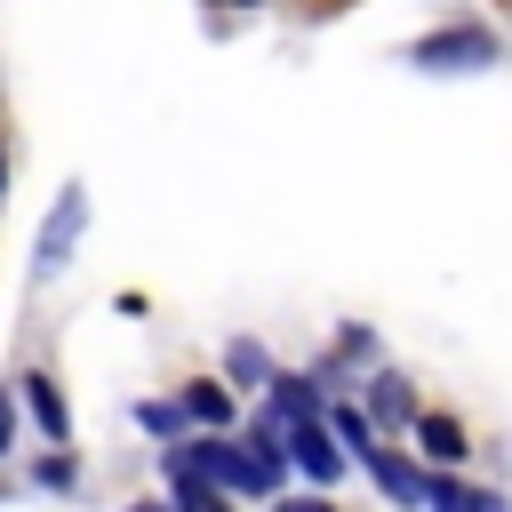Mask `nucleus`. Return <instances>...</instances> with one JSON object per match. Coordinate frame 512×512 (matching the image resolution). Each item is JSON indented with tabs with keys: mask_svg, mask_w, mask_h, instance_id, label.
Listing matches in <instances>:
<instances>
[{
	"mask_svg": "<svg viewBox=\"0 0 512 512\" xmlns=\"http://www.w3.org/2000/svg\"><path fill=\"white\" fill-rule=\"evenodd\" d=\"M32 480H40V488H72L80 472H72V456H40V472H32Z\"/></svg>",
	"mask_w": 512,
	"mask_h": 512,
	"instance_id": "2eb2a0df",
	"label": "nucleus"
},
{
	"mask_svg": "<svg viewBox=\"0 0 512 512\" xmlns=\"http://www.w3.org/2000/svg\"><path fill=\"white\" fill-rule=\"evenodd\" d=\"M328 424L344 432V448H352V456H368V448H376V440H368V416H360V408H328Z\"/></svg>",
	"mask_w": 512,
	"mask_h": 512,
	"instance_id": "4468645a",
	"label": "nucleus"
},
{
	"mask_svg": "<svg viewBox=\"0 0 512 512\" xmlns=\"http://www.w3.org/2000/svg\"><path fill=\"white\" fill-rule=\"evenodd\" d=\"M424 504H472V512H488V504H496V496H488V488H464V480H448V472H440V480H432V496H424Z\"/></svg>",
	"mask_w": 512,
	"mask_h": 512,
	"instance_id": "ddd939ff",
	"label": "nucleus"
},
{
	"mask_svg": "<svg viewBox=\"0 0 512 512\" xmlns=\"http://www.w3.org/2000/svg\"><path fill=\"white\" fill-rule=\"evenodd\" d=\"M368 416H376V424H416V400H408V384L376 368V376H368Z\"/></svg>",
	"mask_w": 512,
	"mask_h": 512,
	"instance_id": "0eeeda50",
	"label": "nucleus"
},
{
	"mask_svg": "<svg viewBox=\"0 0 512 512\" xmlns=\"http://www.w3.org/2000/svg\"><path fill=\"white\" fill-rule=\"evenodd\" d=\"M336 440H344V432L328 424V408H320V416H296V424H288V456H296V472L328 488V480L344 472V456H336Z\"/></svg>",
	"mask_w": 512,
	"mask_h": 512,
	"instance_id": "7ed1b4c3",
	"label": "nucleus"
},
{
	"mask_svg": "<svg viewBox=\"0 0 512 512\" xmlns=\"http://www.w3.org/2000/svg\"><path fill=\"white\" fill-rule=\"evenodd\" d=\"M8 440H16V400L0 392V456H8Z\"/></svg>",
	"mask_w": 512,
	"mask_h": 512,
	"instance_id": "dca6fc26",
	"label": "nucleus"
},
{
	"mask_svg": "<svg viewBox=\"0 0 512 512\" xmlns=\"http://www.w3.org/2000/svg\"><path fill=\"white\" fill-rule=\"evenodd\" d=\"M0 184H8V160H0Z\"/></svg>",
	"mask_w": 512,
	"mask_h": 512,
	"instance_id": "a211bd4d",
	"label": "nucleus"
},
{
	"mask_svg": "<svg viewBox=\"0 0 512 512\" xmlns=\"http://www.w3.org/2000/svg\"><path fill=\"white\" fill-rule=\"evenodd\" d=\"M136 424H144V432H160V440H176V432L192 424V408H184V400H144V408H136Z\"/></svg>",
	"mask_w": 512,
	"mask_h": 512,
	"instance_id": "f8f14e48",
	"label": "nucleus"
},
{
	"mask_svg": "<svg viewBox=\"0 0 512 512\" xmlns=\"http://www.w3.org/2000/svg\"><path fill=\"white\" fill-rule=\"evenodd\" d=\"M264 392H272V400H264V416H272V424H296V416H320V408H328L304 376H272Z\"/></svg>",
	"mask_w": 512,
	"mask_h": 512,
	"instance_id": "423d86ee",
	"label": "nucleus"
},
{
	"mask_svg": "<svg viewBox=\"0 0 512 512\" xmlns=\"http://www.w3.org/2000/svg\"><path fill=\"white\" fill-rule=\"evenodd\" d=\"M24 400H32V416H40V432H48L56 448H64V440H72V416H64V400H56V384H48V376H24Z\"/></svg>",
	"mask_w": 512,
	"mask_h": 512,
	"instance_id": "6e6552de",
	"label": "nucleus"
},
{
	"mask_svg": "<svg viewBox=\"0 0 512 512\" xmlns=\"http://www.w3.org/2000/svg\"><path fill=\"white\" fill-rule=\"evenodd\" d=\"M224 8H256V0H224Z\"/></svg>",
	"mask_w": 512,
	"mask_h": 512,
	"instance_id": "f3484780",
	"label": "nucleus"
},
{
	"mask_svg": "<svg viewBox=\"0 0 512 512\" xmlns=\"http://www.w3.org/2000/svg\"><path fill=\"white\" fill-rule=\"evenodd\" d=\"M224 368H232V384H248V392H256V384H272V376H280V368H272V360H264V344H248V336H240V344H232V352H224Z\"/></svg>",
	"mask_w": 512,
	"mask_h": 512,
	"instance_id": "1a4fd4ad",
	"label": "nucleus"
},
{
	"mask_svg": "<svg viewBox=\"0 0 512 512\" xmlns=\"http://www.w3.org/2000/svg\"><path fill=\"white\" fill-rule=\"evenodd\" d=\"M168 496H176V504H192V512H208V504L224 496V488L208 480V464L192 456V440H184V448H168Z\"/></svg>",
	"mask_w": 512,
	"mask_h": 512,
	"instance_id": "20e7f679",
	"label": "nucleus"
},
{
	"mask_svg": "<svg viewBox=\"0 0 512 512\" xmlns=\"http://www.w3.org/2000/svg\"><path fill=\"white\" fill-rule=\"evenodd\" d=\"M360 464H368V480H376V488H384V496H400V504H424V496H432V480H424V472H416V464H400V456H392V448H368V456H360Z\"/></svg>",
	"mask_w": 512,
	"mask_h": 512,
	"instance_id": "39448f33",
	"label": "nucleus"
},
{
	"mask_svg": "<svg viewBox=\"0 0 512 512\" xmlns=\"http://www.w3.org/2000/svg\"><path fill=\"white\" fill-rule=\"evenodd\" d=\"M416 440H424V456H440V464L464 456V432H456L448 416H416Z\"/></svg>",
	"mask_w": 512,
	"mask_h": 512,
	"instance_id": "9b49d317",
	"label": "nucleus"
},
{
	"mask_svg": "<svg viewBox=\"0 0 512 512\" xmlns=\"http://www.w3.org/2000/svg\"><path fill=\"white\" fill-rule=\"evenodd\" d=\"M184 408H192V424H208V432L232 424V400H224L216 384H184Z\"/></svg>",
	"mask_w": 512,
	"mask_h": 512,
	"instance_id": "9d476101",
	"label": "nucleus"
},
{
	"mask_svg": "<svg viewBox=\"0 0 512 512\" xmlns=\"http://www.w3.org/2000/svg\"><path fill=\"white\" fill-rule=\"evenodd\" d=\"M80 224H88V192L80 184H64V200L48 208V224H40V248H32V280H48L72 248H80Z\"/></svg>",
	"mask_w": 512,
	"mask_h": 512,
	"instance_id": "f257e3e1",
	"label": "nucleus"
},
{
	"mask_svg": "<svg viewBox=\"0 0 512 512\" xmlns=\"http://www.w3.org/2000/svg\"><path fill=\"white\" fill-rule=\"evenodd\" d=\"M424 72H472V64H496V40L480 32V24H456V32H432V40H416L408 48Z\"/></svg>",
	"mask_w": 512,
	"mask_h": 512,
	"instance_id": "f03ea898",
	"label": "nucleus"
}]
</instances>
